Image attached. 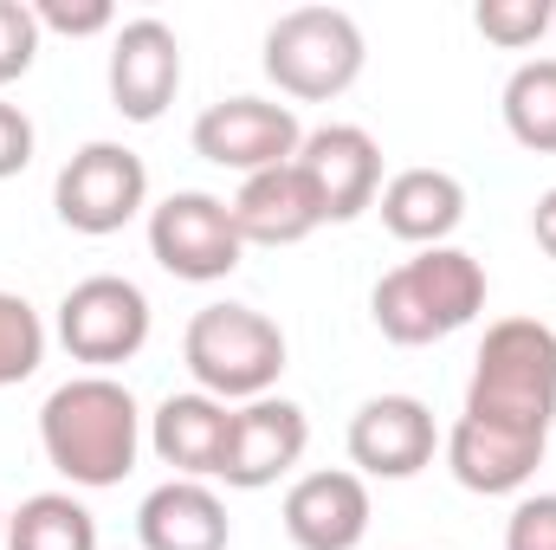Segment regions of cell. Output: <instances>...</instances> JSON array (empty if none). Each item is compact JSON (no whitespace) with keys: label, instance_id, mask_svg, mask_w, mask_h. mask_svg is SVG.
I'll list each match as a JSON object with an SVG mask.
<instances>
[{"label":"cell","instance_id":"1","mask_svg":"<svg viewBox=\"0 0 556 550\" xmlns=\"http://www.w3.org/2000/svg\"><path fill=\"white\" fill-rule=\"evenodd\" d=\"M142 440V409L137 396L117 383V376H72L46 396L39 409V447H46V466L85 492H104V486H124L130 466H137Z\"/></svg>","mask_w":556,"mask_h":550},{"label":"cell","instance_id":"2","mask_svg":"<svg viewBox=\"0 0 556 550\" xmlns=\"http://www.w3.org/2000/svg\"><path fill=\"white\" fill-rule=\"evenodd\" d=\"M485 311V266L466 247H427L415 260H402L395 273L376 278L369 291V317L389 343L420 350L440 343L453 330H466Z\"/></svg>","mask_w":556,"mask_h":550},{"label":"cell","instance_id":"3","mask_svg":"<svg viewBox=\"0 0 556 550\" xmlns=\"http://www.w3.org/2000/svg\"><path fill=\"white\" fill-rule=\"evenodd\" d=\"M472 421H498L518 434H544L556 421V330L544 317H498L472 357L466 409Z\"/></svg>","mask_w":556,"mask_h":550},{"label":"cell","instance_id":"4","mask_svg":"<svg viewBox=\"0 0 556 550\" xmlns=\"http://www.w3.org/2000/svg\"><path fill=\"white\" fill-rule=\"evenodd\" d=\"M285 357H291L285 330L266 311L233 304V298L201 304L188 317V330H181V363H188L194 389L214 396V402H260V396H273L278 376H285Z\"/></svg>","mask_w":556,"mask_h":550},{"label":"cell","instance_id":"5","mask_svg":"<svg viewBox=\"0 0 556 550\" xmlns=\"http://www.w3.org/2000/svg\"><path fill=\"white\" fill-rule=\"evenodd\" d=\"M369 65V39L343 7H291L266 26V78L298 104L343 98Z\"/></svg>","mask_w":556,"mask_h":550},{"label":"cell","instance_id":"6","mask_svg":"<svg viewBox=\"0 0 556 550\" xmlns=\"http://www.w3.org/2000/svg\"><path fill=\"white\" fill-rule=\"evenodd\" d=\"M149 260L168 278L188 285H220L227 273H240L247 240L233 227V208L207 188H175L149 208Z\"/></svg>","mask_w":556,"mask_h":550},{"label":"cell","instance_id":"7","mask_svg":"<svg viewBox=\"0 0 556 550\" xmlns=\"http://www.w3.org/2000/svg\"><path fill=\"white\" fill-rule=\"evenodd\" d=\"M52 208L72 234L85 240H104V234H124L149 208V162H142L130 142H85L59 182H52Z\"/></svg>","mask_w":556,"mask_h":550},{"label":"cell","instance_id":"8","mask_svg":"<svg viewBox=\"0 0 556 550\" xmlns=\"http://www.w3.org/2000/svg\"><path fill=\"white\" fill-rule=\"evenodd\" d=\"M59 343L72 363L91 376H111L149 343V298L137 278L124 273H91L59 298Z\"/></svg>","mask_w":556,"mask_h":550},{"label":"cell","instance_id":"9","mask_svg":"<svg viewBox=\"0 0 556 550\" xmlns=\"http://www.w3.org/2000/svg\"><path fill=\"white\" fill-rule=\"evenodd\" d=\"M194 155L214 162V168H233L240 182L260 175V168H285L298 162V142H304V124L291 104H273V98H220L194 117Z\"/></svg>","mask_w":556,"mask_h":550},{"label":"cell","instance_id":"10","mask_svg":"<svg viewBox=\"0 0 556 550\" xmlns=\"http://www.w3.org/2000/svg\"><path fill=\"white\" fill-rule=\"evenodd\" d=\"M104 85H111V111L130 117V124H155L175 91H181V39L168 20L142 13L124 20L111 33V65H104Z\"/></svg>","mask_w":556,"mask_h":550},{"label":"cell","instance_id":"11","mask_svg":"<svg viewBox=\"0 0 556 550\" xmlns=\"http://www.w3.org/2000/svg\"><path fill=\"white\" fill-rule=\"evenodd\" d=\"M298 168L324 208V227H343L356 214L376 208L382 195V142L369 137L363 124H324V130H304L298 142Z\"/></svg>","mask_w":556,"mask_h":550},{"label":"cell","instance_id":"12","mask_svg":"<svg viewBox=\"0 0 556 550\" xmlns=\"http://www.w3.org/2000/svg\"><path fill=\"white\" fill-rule=\"evenodd\" d=\"M311 447V414L285 396H260L240 402L227 421V460H220V486L233 492H266L278 486Z\"/></svg>","mask_w":556,"mask_h":550},{"label":"cell","instance_id":"13","mask_svg":"<svg viewBox=\"0 0 556 550\" xmlns=\"http://www.w3.org/2000/svg\"><path fill=\"white\" fill-rule=\"evenodd\" d=\"M343 447H350V466L363 479H415L420 466H433L440 427L420 396H369L350 414Z\"/></svg>","mask_w":556,"mask_h":550},{"label":"cell","instance_id":"14","mask_svg":"<svg viewBox=\"0 0 556 550\" xmlns=\"http://www.w3.org/2000/svg\"><path fill=\"white\" fill-rule=\"evenodd\" d=\"M544 434H518V427H498V421H472V414H459L453 427H446V440H440V453H446V473L466 486V492H479V499H511V492H525L531 479H538V466H544Z\"/></svg>","mask_w":556,"mask_h":550},{"label":"cell","instance_id":"15","mask_svg":"<svg viewBox=\"0 0 556 550\" xmlns=\"http://www.w3.org/2000/svg\"><path fill=\"white\" fill-rule=\"evenodd\" d=\"M285 538L298 550H356L369 538V479L324 466L291 479L285 492Z\"/></svg>","mask_w":556,"mask_h":550},{"label":"cell","instance_id":"16","mask_svg":"<svg viewBox=\"0 0 556 550\" xmlns=\"http://www.w3.org/2000/svg\"><path fill=\"white\" fill-rule=\"evenodd\" d=\"M376 208H382V227L402 240V247H453V234H459V221H466V182L453 175V168H395L389 182H382V195H376Z\"/></svg>","mask_w":556,"mask_h":550},{"label":"cell","instance_id":"17","mask_svg":"<svg viewBox=\"0 0 556 550\" xmlns=\"http://www.w3.org/2000/svg\"><path fill=\"white\" fill-rule=\"evenodd\" d=\"M227 208H233V227H240L247 247H298V240H311L324 227V208H317V195H311L298 162L247 175Z\"/></svg>","mask_w":556,"mask_h":550},{"label":"cell","instance_id":"18","mask_svg":"<svg viewBox=\"0 0 556 550\" xmlns=\"http://www.w3.org/2000/svg\"><path fill=\"white\" fill-rule=\"evenodd\" d=\"M227 421H233L227 402H214L201 389H181V396H162V409L149 414V447H155L162 466H175V479H220Z\"/></svg>","mask_w":556,"mask_h":550},{"label":"cell","instance_id":"19","mask_svg":"<svg viewBox=\"0 0 556 550\" xmlns=\"http://www.w3.org/2000/svg\"><path fill=\"white\" fill-rule=\"evenodd\" d=\"M137 538L142 550H227L233 525L207 479H162L137 505Z\"/></svg>","mask_w":556,"mask_h":550},{"label":"cell","instance_id":"20","mask_svg":"<svg viewBox=\"0 0 556 550\" xmlns=\"http://www.w3.org/2000/svg\"><path fill=\"white\" fill-rule=\"evenodd\" d=\"M0 550H98V518L72 492H33L20 499V512H7Z\"/></svg>","mask_w":556,"mask_h":550},{"label":"cell","instance_id":"21","mask_svg":"<svg viewBox=\"0 0 556 550\" xmlns=\"http://www.w3.org/2000/svg\"><path fill=\"white\" fill-rule=\"evenodd\" d=\"M505 130L531 155H556V59H525L498 91Z\"/></svg>","mask_w":556,"mask_h":550},{"label":"cell","instance_id":"22","mask_svg":"<svg viewBox=\"0 0 556 550\" xmlns=\"http://www.w3.org/2000/svg\"><path fill=\"white\" fill-rule=\"evenodd\" d=\"M39 363H46V317L20 291H0V389H20L26 376H39Z\"/></svg>","mask_w":556,"mask_h":550},{"label":"cell","instance_id":"23","mask_svg":"<svg viewBox=\"0 0 556 550\" xmlns=\"http://www.w3.org/2000/svg\"><path fill=\"white\" fill-rule=\"evenodd\" d=\"M551 20H556L551 0H479V7H472V26H479L492 46H505V52L538 46V39L551 33Z\"/></svg>","mask_w":556,"mask_h":550},{"label":"cell","instance_id":"24","mask_svg":"<svg viewBox=\"0 0 556 550\" xmlns=\"http://www.w3.org/2000/svg\"><path fill=\"white\" fill-rule=\"evenodd\" d=\"M39 39H46V33H39V20H33V0H0V91L33 72Z\"/></svg>","mask_w":556,"mask_h":550},{"label":"cell","instance_id":"25","mask_svg":"<svg viewBox=\"0 0 556 550\" xmlns=\"http://www.w3.org/2000/svg\"><path fill=\"white\" fill-rule=\"evenodd\" d=\"M39 33H65V39H98L117 33V7L111 0H33Z\"/></svg>","mask_w":556,"mask_h":550},{"label":"cell","instance_id":"26","mask_svg":"<svg viewBox=\"0 0 556 550\" xmlns=\"http://www.w3.org/2000/svg\"><path fill=\"white\" fill-rule=\"evenodd\" d=\"M505 550H556V492H525L505 518Z\"/></svg>","mask_w":556,"mask_h":550},{"label":"cell","instance_id":"27","mask_svg":"<svg viewBox=\"0 0 556 550\" xmlns=\"http://www.w3.org/2000/svg\"><path fill=\"white\" fill-rule=\"evenodd\" d=\"M33 149H39L33 117H26L20 104H7V98H0V182L26 175V168H33Z\"/></svg>","mask_w":556,"mask_h":550},{"label":"cell","instance_id":"28","mask_svg":"<svg viewBox=\"0 0 556 550\" xmlns=\"http://www.w3.org/2000/svg\"><path fill=\"white\" fill-rule=\"evenodd\" d=\"M531 234H538V247L556 260V188L538 195V208H531Z\"/></svg>","mask_w":556,"mask_h":550},{"label":"cell","instance_id":"29","mask_svg":"<svg viewBox=\"0 0 556 550\" xmlns=\"http://www.w3.org/2000/svg\"><path fill=\"white\" fill-rule=\"evenodd\" d=\"M0 545H7V512H0Z\"/></svg>","mask_w":556,"mask_h":550}]
</instances>
